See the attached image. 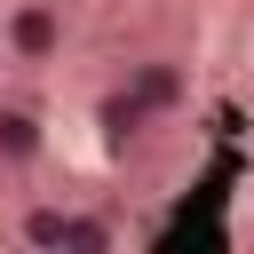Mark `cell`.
<instances>
[{
  "label": "cell",
  "instance_id": "obj_3",
  "mask_svg": "<svg viewBox=\"0 0 254 254\" xmlns=\"http://www.w3.org/2000/svg\"><path fill=\"white\" fill-rule=\"evenodd\" d=\"M119 87L151 111V127L190 111V64H183V56H143V64H127V79H119Z\"/></svg>",
  "mask_w": 254,
  "mask_h": 254
},
{
  "label": "cell",
  "instance_id": "obj_2",
  "mask_svg": "<svg viewBox=\"0 0 254 254\" xmlns=\"http://www.w3.org/2000/svg\"><path fill=\"white\" fill-rule=\"evenodd\" d=\"M64 48H71L64 0H16V8L0 16V56H8L16 71H48V64H64Z\"/></svg>",
  "mask_w": 254,
  "mask_h": 254
},
{
  "label": "cell",
  "instance_id": "obj_1",
  "mask_svg": "<svg viewBox=\"0 0 254 254\" xmlns=\"http://www.w3.org/2000/svg\"><path fill=\"white\" fill-rule=\"evenodd\" d=\"M16 246H32V254H103L119 230L103 222V214H87L79 198H64V190H32V198H16Z\"/></svg>",
  "mask_w": 254,
  "mask_h": 254
},
{
  "label": "cell",
  "instance_id": "obj_4",
  "mask_svg": "<svg viewBox=\"0 0 254 254\" xmlns=\"http://www.w3.org/2000/svg\"><path fill=\"white\" fill-rule=\"evenodd\" d=\"M40 151H48L40 111H32V103H0V175H32Z\"/></svg>",
  "mask_w": 254,
  "mask_h": 254
}]
</instances>
